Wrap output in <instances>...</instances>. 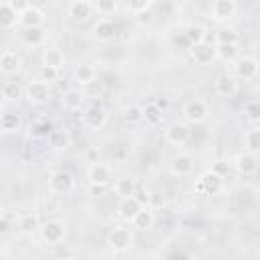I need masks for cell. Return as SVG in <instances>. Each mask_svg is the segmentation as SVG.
<instances>
[{"mask_svg": "<svg viewBox=\"0 0 260 260\" xmlns=\"http://www.w3.org/2000/svg\"><path fill=\"white\" fill-rule=\"evenodd\" d=\"M75 187V179L69 171L65 169H59V171H53L49 175V191L55 193V195H65L69 193L71 189Z\"/></svg>", "mask_w": 260, "mask_h": 260, "instance_id": "1", "label": "cell"}, {"mask_svg": "<svg viewBox=\"0 0 260 260\" xmlns=\"http://www.w3.org/2000/svg\"><path fill=\"white\" fill-rule=\"evenodd\" d=\"M221 189H223V177L217 175V173H213L211 169L205 171L197 179V185H195V191L197 193H203V195H217Z\"/></svg>", "mask_w": 260, "mask_h": 260, "instance_id": "2", "label": "cell"}, {"mask_svg": "<svg viewBox=\"0 0 260 260\" xmlns=\"http://www.w3.org/2000/svg\"><path fill=\"white\" fill-rule=\"evenodd\" d=\"M24 98L35 104V106H43L51 100V85L37 79V81H30L26 87H24Z\"/></svg>", "mask_w": 260, "mask_h": 260, "instance_id": "3", "label": "cell"}, {"mask_svg": "<svg viewBox=\"0 0 260 260\" xmlns=\"http://www.w3.org/2000/svg\"><path fill=\"white\" fill-rule=\"evenodd\" d=\"M207 114H209V108H207V104H205L203 100H199V98H193V100L185 102V106H183V116H185V120L191 122V124L205 122V120H207Z\"/></svg>", "mask_w": 260, "mask_h": 260, "instance_id": "4", "label": "cell"}, {"mask_svg": "<svg viewBox=\"0 0 260 260\" xmlns=\"http://www.w3.org/2000/svg\"><path fill=\"white\" fill-rule=\"evenodd\" d=\"M132 242H134V238H132V232H130L128 228L116 225V228L108 234V244H110V248L116 250V252H126V250H130V248H132Z\"/></svg>", "mask_w": 260, "mask_h": 260, "instance_id": "5", "label": "cell"}, {"mask_svg": "<svg viewBox=\"0 0 260 260\" xmlns=\"http://www.w3.org/2000/svg\"><path fill=\"white\" fill-rule=\"evenodd\" d=\"M236 10H238V4L234 0H215V2H211L209 16L215 22H228L236 16Z\"/></svg>", "mask_w": 260, "mask_h": 260, "instance_id": "6", "label": "cell"}, {"mask_svg": "<svg viewBox=\"0 0 260 260\" xmlns=\"http://www.w3.org/2000/svg\"><path fill=\"white\" fill-rule=\"evenodd\" d=\"M67 234V225L61 219H49L41 225V236L47 244H61Z\"/></svg>", "mask_w": 260, "mask_h": 260, "instance_id": "7", "label": "cell"}, {"mask_svg": "<svg viewBox=\"0 0 260 260\" xmlns=\"http://www.w3.org/2000/svg\"><path fill=\"white\" fill-rule=\"evenodd\" d=\"M165 138H167L171 144H175V146H183V144L191 138V128H189L187 122H173V124L167 128Z\"/></svg>", "mask_w": 260, "mask_h": 260, "instance_id": "8", "label": "cell"}, {"mask_svg": "<svg viewBox=\"0 0 260 260\" xmlns=\"http://www.w3.org/2000/svg\"><path fill=\"white\" fill-rule=\"evenodd\" d=\"M106 118H108V114H106V110L100 102H93V106L83 112V124L87 128H93V130L102 128L106 124Z\"/></svg>", "mask_w": 260, "mask_h": 260, "instance_id": "9", "label": "cell"}, {"mask_svg": "<svg viewBox=\"0 0 260 260\" xmlns=\"http://www.w3.org/2000/svg\"><path fill=\"white\" fill-rule=\"evenodd\" d=\"M189 55H191V59L197 65H207V63H211L215 59V49H213V45H209V43L203 41V43L191 45L189 47Z\"/></svg>", "mask_w": 260, "mask_h": 260, "instance_id": "10", "label": "cell"}, {"mask_svg": "<svg viewBox=\"0 0 260 260\" xmlns=\"http://www.w3.org/2000/svg\"><path fill=\"white\" fill-rule=\"evenodd\" d=\"M18 22L24 26V28H41L43 22H45V14L39 6L30 4L22 14H18Z\"/></svg>", "mask_w": 260, "mask_h": 260, "instance_id": "11", "label": "cell"}, {"mask_svg": "<svg viewBox=\"0 0 260 260\" xmlns=\"http://www.w3.org/2000/svg\"><path fill=\"white\" fill-rule=\"evenodd\" d=\"M258 75V61L254 57H242L236 61V77L238 79H254Z\"/></svg>", "mask_w": 260, "mask_h": 260, "instance_id": "12", "label": "cell"}, {"mask_svg": "<svg viewBox=\"0 0 260 260\" xmlns=\"http://www.w3.org/2000/svg\"><path fill=\"white\" fill-rule=\"evenodd\" d=\"M234 169L240 175H254L258 169V156L252 152H240L234 160Z\"/></svg>", "mask_w": 260, "mask_h": 260, "instance_id": "13", "label": "cell"}, {"mask_svg": "<svg viewBox=\"0 0 260 260\" xmlns=\"http://www.w3.org/2000/svg\"><path fill=\"white\" fill-rule=\"evenodd\" d=\"M87 177L91 185H108L112 179V169L104 162H93L87 171Z\"/></svg>", "mask_w": 260, "mask_h": 260, "instance_id": "14", "label": "cell"}, {"mask_svg": "<svg viewBox=\"0 0 260 260\" xmlns=\"http://www.w3.org/2000/svg\"><path fill=\"white\" fill-rule=\"evenodd\" d=\"M140 207L142 205H140V201L136 197H124L118 203V217L124 219V221H132Z\"/></svg>", "mask_w": 260, "mask_h": 260, "instance_id": "15", "label": "cell"}, {"mask_svg": "<svg viewBox=\"0 0 260 260\" xmlns=\"http://www.w3.org/2000/svg\"><path fill=\"white\" fill-rule=\"evenodd\" d=\"M20 65H22V61H20V57H18L16 51L6 49V51L0 55V71H2L4 75H12V73H16V71L20 69Z\"/></svg>", "mask_w": 260, "mask_h": 260, "instance_id": "16", "label": "cell"}, {"mask_svg": "<svg viewBox=\"0 0 260 260\" xmlns=\"http://www.w3.org/2000/svg\"><path fill=\"white\" fill-rule=\"evenodd\" d=\"M91 12H93V8H91V2H87V0H73L67 4V14L73 20H85L91 16Z\"/></svg>", "mask_w": 260, "mask_h": 260, "instance_id": "17", "label": "cell"}, {"mask_svg": "<svg viewBox=\"0 0 260 260\" xmlns=\"http://www.w3.org/2000/svg\"><path fill=\"white\" fill-rule=\"evenodd\" d=\"M238 91V81L232 75H219L215 79V93L221 98H232Z\"/></svg>", "mask_w": 260, "mask_h": 260, "instance_id": "18", "label": "cell"}, {"mask_svg": "<svg viewBox=\"0 0 260 260\" xmlns=\"http://www.w3.org/2000/svg\"><path fill=\"white\" fill-rule=\"evenodd\" d=\"M193 171V158L189 154H177L171 160V173L175 177H187Z\"/></svg>", "mask_w": 260, "mask_h": 260, "instance_id": "19", "label": "cell"}, {"mask_svg": "<svg viewBox=\"0 0 260 260\" xmlns=\"http://www.w3.org/2000/svg\"><path fill=\"white\" fill-rule=\"evenodd\" d=\"M130 223H132L136 230H140V232L150 230V228H152V223H154V213H152V209H150V207H146V205H142Z\"/></svg>", "mask_w": 260, "mask_h": 260, "instance_id": "20", "label": "cell"}, {"mask_svg": "<svg viewBox=\"0 0 260 260\" xmlns=\"http://www.w3.org/2000/svg\"><path fill=\"white\" fill-rule=\"evenodd\" d=\"M65 63V55L61 49L57 47H47L43 51V65L45 67H53V69H61Z\"/></svg>", "mask_w": 260, "mask_h": 260, "instance_id": "21", "label": "cell"}, {"mask_svg": "<svg viewBox=\"0 0 260 260\" xmlns=\"http://www.w3.org/2000/svg\"><path fill=\"white\" fill-rule=\"evenodd\" d=\"M81 93H83V98H89L93 102H100V98L106 93V85H104V81L100 77H93L91 81H87L85 85H81Z\"/></svg>", "mask_w": 260, "mask_h": 260, "instance_id": "22", "label": "cell"}, {"mask_svg": "<svg viewBox=\"0 0 260 260\" xmlns=\"http://www.w3.org/2000/svg\"><path fill=\"white\" fill-rule=\"evenodd\" d=\"M114 35H116V26H114V22L108 18V20H98V24L93 26V37L98 39V41H112L114 39Z\"/></svg>", "mask_w": 260, "mask_h": 260, "instance_id": "23", "label": "cell"}, {"mask_svg": "<svg viewBox=\"0 0 260 260\" xmlns=\"http://www.w3.org/2000/svg\"><path fill=\"white\" fill-rule=\"evenodd\" d=\"M45 39H47V32L43 26L41 28H24V32H22V43L28 47H41L45 43Z\"/></svg>", "mask_w": 260, "mask_h": 260, "instance_id": "24", "label": "cell"}, {"mask_svg": "<svg viewBox=\"0 0 260 260\" xmlns=\"http://www.w3.org/2000/svg\"><path fill=\"white\" fill-rule=\"evenodd\" d=\"M114 191H116V195H120V199H124V197H134V195H136V181L130 179V177H122V179L116 181Z\"/></svg>", "mask_w": 260, "mask_h": 260, "instance_id": "25", "label": "cell"}, {"mask_svg": "<svg viewBox=\"0 0 260 260\" xmlns=\"http://www.w3.org/2000/svg\"><path fill=\"white\" fill-rule=\"evenodd\" d=\"M215 41L217 45H238L240 43V35L234 26H221L215 32Z\"/></svg>", "mask_w": 260, "mask_h": 260, "instance_id": "26", "label": "cell"}, {"mask_svg": "<svg viewBox=\"0 0 260 260\" xmlns=\"http://www.w3.org/2000/svg\"><path fill=\"white\" fill-rule=\"evenodd\" d=\"M213 49H215V59H219L223 63L236 61L238 59V53H240L238 45H215Z\"/></svg>", "mask_w": 260, "mask_h": 260, "instance_id": "27", "label": "cell"}, {"mask_svg": "<svg viewBox=\"0 0 260 260\" xmlns=\"http://www.w3.org/2000/svg\"><path fill=\"white\" fill-rule=\"evenodd\" d=\"M244 146L248 148L246 152H252V154H256L260 150V128L258 126H252L250 130H246V134H244Z\"/></svg>", "mask_w": 260, "mask_h": 260, "instance_id": "28", "label": "cell"}, {"mask_svg": "<svg viewBox=\"0 0 260 260\" xmlns=\"http://www.w3.org/2000/svg\"><path fill=\"white\" fill-rule=\"evenodd\" d=\"M83 93L79 89H67L63 93V108L65 110H79L81 104H83Z\"/></svg>", "mask_w": 260, "mask_h": 260, "instance_id": "29", "label": "cell"}, {"mask_svg": "<svg viewBox=\"0 0 260 260\" xmlns=\"http://www.w3.org/2000/svg\"><path fill=\"white\" fill-rule=\"evenodd\" d=\"M18 20V14L10 8L8 2H0V28H10Z\"/></svg>", "mask_w": 260, "mask_h": 260, "instance_id": "30", "label": "cell"}, {"mask_svg": "<svg viewBox=\"0 0 260 260\" xmlns=\"http://www.w3.org/2000/svg\"><path fill=\"white\" fill-rule=\"evenodd\" d=\"M53 132V124L47 122V120H37L28 126V136L30 138H45Z\"/></svg>", "mask_w": 260, "mask_h": 260, "instance_id": "31", "label": "cell"}, {"mask_svg": "<svg viewBox=\"0 0 260 260\" xmlns=\"http://www.w3.org/2000/svg\"><path fill=\"white\" fill-rule=\"evenodd\" d=\"M18 230L22 234H35L37 230H41V223H39V217L35 213H24L20 215L18 219Z\"/></svg>", "mask_w": 260, "mask_h": 260, "instance_id": "32", "label": "cell"}, {"mask_svg": "<svg viewBox=\"0 0 260 260\" xmlns=\"http://www.w3.org/2000/svg\"><path fill=\"white\" fill-rule=\"evenodd\" d=\"M20 128V116L16 112H4L0 116V130L4 132H16Z\"/></svg>", "mask_w": 260, "mask_h": 260, "instance_id": "33", "label": "cell"}, {"mask_svg": "<svg viewBox=\"0 0 260 260\" xmlns=\"http://www.w3.org/2000/svg\"><path fill=\"white\" fill-rule=\"evenodd\" d=\"M91 8H93L104 20H108V16H112V14L118 10V2H116V0H98V2L91 4Z\"/></svg>", "mask_w": 260, "mask_h": 260, "instance_id": "34", "label": "cell"}, {"mask_svg": "<svg viewBox=\"0 0 260 260\" xmlns=\"http://www.w3.org/2000/svg\"><path fill=\"white\" fill-rule=\"evenodd\" d=\"M183 35H185V41L189 43V47L205 41V28H203L201 24H189Z\"/></svg>", "mask_w": 260, "mask_h": 260, "instance_id": "35", "label": "cell"}, {"mask_svg": "<svg viewBox=\"0 0 260 260\" xmlns=\"http://www.w3.org/2000/svg\"><path fill=\"white\" fill-rule=\"evenodd\" d=\"M73 77H75V81H77V83L85 85L87 81H91L93 77H98V73H95V69H93L91 65L83 63V65H77V67H75V71H73Z\"/></svg>", "mask_w": 260, "mask_h": 260, "instance_id": "36", "label": "cell"}, {"mask_svg": "<svg viewBox=\"0 0 260 260\" xmlns=\"http://www.w3.org/2000/svg\"><path fill=\"white\" fill-rule=\"evenodd\" d=\"M162 112L154 106V104H146L144 108H142V120L146 122V124H150V126H156V124H160L162 122Z\"/></svg>", "mask_w": 260, "mask_h": 260, "instance_id": "37", "label": "cell"}, {"mask_svg": "<svg viewBox=\"0 0 260 260\" xmlns=\"http://www.w3.org/2000/svg\"><path fill=\"white\" fill-rule=\"evenodd\" d=\"M22 93H24V89L18 85V81H6L4 87H2V95H4L8 102H14V100L22 98Z\"/></svg>", "mask_w": 260, "mask_h": 260, "instance_id": "38", "label": "cell"}, {"mask_svg": "<svg viewBox=\"0 0 260 260\" xmlns=\"http://www.w3.org/2000/svg\"><path fill=\"white\" fill-rule=\"evenodd\" d=\"M128 6V10L132 12V14H144V12H150V8H152V2L150 0H132V2H128L126 4Z\"/></svg>", "mask_w": 260, "mask_h": 260, "instance_id": "39", "label": "cell"}, {"mask_svg": "<svg viewBox=\"0 0 260 260\" xmlns=\"http://www.w3.org/2000/svg\"><path fill=\"white\" fill-rule=\"evenodd\" d=\"M122 118H124V122H128V124H136V122L142 120V108H138V106L126 108L124 114H122Z\"/></svg>", "mask_w": 260, "mask_h": 260, "instance_id": "40", "label": "cell"}, {"mask_svg": "<svg viewBox=\"0 0 260 260\" xmlns=\"http://www.w3.org/2000/svg\"><path fill=\"white\" fill-rule=\"evenodd\" d=\"M57 77H59V69H53V67H45V65H41V71H39V79L41 81H45V83H53V81H57Z\"/></svg>", "mask_w": 260, "mask_h": 260, "instance_id": "41", "label": "cell"}, {"mask_svg": "<svg viewBox=\"0 0 260 260\" xmlns=\"http://www.w3.org/2000/svg\"><path fill=\"white\" fill-rule=\"evenodd\" d=\"M49 144H51L53 148H65V146H67V136H65V132L53 130V132L49 134Z\"/></svg>", "mask_w": 260, "mask_h": 260, "instance_id": "42", "label": "cell"}, {"mask_svg": "<svg viewBox=\"0 0 260 260\" xmlns=\"http://www.w3.org/2000/svg\"><path fill=\"white\" fill-rule=\"evenodd\" d=\"M146 203H148L146 207H150V209H158V207H165L167 199H165V195H160V193H152V195H148V201H146Z\"/></svg>", "mask_w": 260, "mask_h": 260, "instance_id": "43", "label": "cell"}, {"mask_svg": "<svg viewBox=\"0 0 260 260\" xmlns=\"http://www.w3.org/2000/svg\"><path fill=\"white\" fill-rule=\"evenodd\" d=\"M8 4H10V8H12L16 14H22V12L30 6V2H26V0H10Z\"/></svg>", "mask_w": 260, "mask_h": 260, "instance_id": "44", "label": "cell"}, {"mask_svg": "<svg viewBox=\"0 0 260 260\" xmlns=\"http://www.w3.org/2000/svg\"><path fill=\"white\" fill-rule=\"evenodd\" d=\"M211 171L223 177V175H225V173L230 171V162H228V160H217V162H215V165L211 167Z\"/></svg>", "mask_w": 260, "mask_h": 260, "instance_id": "45", "label": "cell"}, {"mask_svg": "<svg viewBox=\"0 0 260 260\" xmlns=\"http://www.w3.org/2000/svg\"><path fill=\"white\" fill-rule=\"evenodd\" d=\"M246 114H248L250 120H258V116H260V108H258L256 104H248V106H246Z\"/></svg>", "mask_w": 260, "mask_h": 260, "instance_id": "46", "label": "cell"}, {"mask_svg": "<svg viewBox=\"0 0 260 260\" xmlns=\"http://www.w3.org/2000/svg\"><path fill=\"white\" fill-rule=\"evenodd\" d=\"M152 104H154V106H156V108H158L162 114H165V110H169V106H171V102H169L167 98H156Z\"/></svg>", "mask_w": 260, "mask_h": 260, "instance_id": "47", "label": "cell"}, {"mask_svg": "<svg viewBox=\"0 0 260 260\" xmlns=\"http://www.w3.org/2000/svg\"><path fill=\"white\" fill-rule=\"evenodd\" d=\"M85 156H87V160H91V162H98V150H95V148H87Z\"/></svg>", "mask_w": 260, "mask_h": 260, "instance_id": "48", "label": "cell"}, {"mask_svg": "<svg viewBox=\"0 0 260 260\" xmlns=\"http://www.w3.org/2000/svg\"><path fill=\"white\" fill-rule=\"evenodd\" d=\"M8 230H10V223H8L6 217H2V219H0V234H6Z\"/></svg>", "mask_w": 260, "mask_h": 260, "instance_id": "49", "label": "cell"}, {"mask_svg": "<svg viewBox=\"0 0 260 260\" xmlns=\"http://www.w3.org/2000/svg\"><path fill=\"white\" fill-rule=\"evenodd\" d=\"M106 191V185H91V193L93 195H100V193H104Z\"/></svg>", "mask_w": 260, "mask_h": 260, "instance_id": "50", "label": "cell"}, {"mask_svg": "<svg viewBox=\"0 0 260 260\" xmlns=\"http://www.w3.org/2000/svg\"><path fill=\"white\" fill-rule=\"evenodd\" d=\"M2 217H4V207L0 205V219H2Z\"/></svg>", "mask_w": 260, "mask_h": 260, "instance_id": "51", "label": "cell"}, {"mask_svg": "<svg viewBox=\"0 0 260 260\" xmlns=\"http://www.w3.org/2000/svg\"><path fill=\"white\" fill-rule=\"evenodd\" d=\"M65 260H77V258H65Z\"/></svg>", "mask_w": 260, "mask_h": 260, "instance_id": "52", "label": "cell"}, {"mask_svg": "<svg viewBox=\"0 0 260 260\" xmlns=\"http://www.w3.org/2000/svg\"><path fill=\"white\" fill-rule=\"evenodd\" d=\"M0 116H2V112H0Z\"/></svg>", "mask_w": 260, "mask_h": 260, "instance_id": "53", "label": "cell"}, {"mask_svg": "<svg viewBox=\"0 0 260 260\" xmlns=\"http://www.w3.org/2000/svg\"><path fill=\"white\" fill-rule=\"evenodd\" d=\"M100 260H102V258H100Z\"/></svg>", "mask_w": 260, "mask_h": 260, "instance_id": "54", "label": "cell"}]
</instances>
